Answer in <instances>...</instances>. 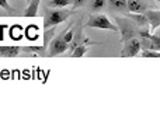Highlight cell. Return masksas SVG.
Listing matches in <instances>:
<instances>
[{
  "label": "cell",
  "mask_w": 160,
  "mask_h": 140,
  "mask_svg": "<svg viewBox=\"0 0 160 140\" xmlns=\"http://www.w3.org/2000/svg\"><path fill=\"white\" fill-rule=\"evenodd\" d=\"M21 52L24 56H47V46H22Z\"/></svg>",
  "instance_id": "8992f818"
},
{
  "label": "cell",
  "mask_w": 160,
  "mask_h": 140,
  "mask_svg": "<svg viewBox=\"0 0 160 140\" xmlns=\"http://www.w3.org/2000/svg\"><path fill=\"white\" fill-rule=\"evenodd\" d=\"M86 27L100 28V30H108V31L118 32V27H117L114 22H111L110 18H108L107 16H104V14H93V16L87 20Z\"/></svg>",
  "instance_id": "3957f363"
},
{
  "label": "cell",
  "mask_w": 160,
  "mask_h": 140,
  "mask_svg": "<svg viewBox=\"0 0 160 140\" xmlns=\"http://www.w3.org/2000/svg\"><path fill=\"white\" fill-rule=\"evenodd\" d=\"M87 49H88V48L84 44L76 45V46L72 49V56H73V58H80V56H83L86 52H87Z\"/></svg>",
  "instance_id": "4fadbf2b"
},
{
  "label": "cell",
  "mask_w": 160,
  "mask_h": 140,
  "mask_svg": "<svg viewBox=\"0 0 160 140\" xmlns=\"http://www.w3.org/2000/svg\"><path fill=\"white\" fill-rule=\"evenodd\" d=\"M0 7H2V8H6L7 11H14V8L11 7L10 4H8L7 0H0Z\"/></svg>",
  "instance_id": "ffe728a7"
},
{
  "label": "cell",
  "mask_w": 160,
  "mask_h": 140,
  "mask_svg": "<svg viewBox=\"0 0 160 140\" xmlns=\"http://www.w3.org/2000/svg\"><path fill=\"white\" fill-rule=\"evenodd\" d=\"M124 48L121 51V56L122 58H133V56H138L141 52V39L138 36L135 38L128 39L127 42H124Z\"/></svg>",
  "instance_id": "277c9868"
},
{
  "label": "cell",
  "mask_w": 160,
  "mask_h": 140,
  "mask_svg": "<svg viewBox=\"0 0 160 140\" xmlns=\"http://www.w3.org/2000/svg\"><path fill=\"white\" fill-rule=\"evenodd\" d=\"M159 2H160V0H159Z\"/></svg>",
  "instance_id": "7402d4cb"
},
{
  "label": "cell",
  "mask_w": 160,
  "mask_h": 140,
  "mask_svg": "<svg viewBox=\"0 0 160 140\" xmlns=\"http://www.w3.org/2000/svg\"><path fill=\"white\" fill-rule=\"evenodd\" d=\"M107 4V0H93L90 4V10L91 11H100L105 7Z\"/></svg>",
  "instance_id": "9a60e30c"
},
{
  "label": "cell",
  "mask_w": 160,
  "mask_h": 140,
  "mask_svg": "<svg viewBox=\"0 0 160 140\" xmlns=\"http://www.w3.org/2000/svg\"><path fill=\"white\" fill-rule=\"evenodd\" d=\"M118 24V31L121 34V42H127L128 39L139 36V28L129 17H115Z\"/></svg>",
  "instance_id": "7a4b0ae2"
},
{
  "label": "cell",
  "mask_w": 160,
  "mask_h": 140,
  "mask_svg": "<svg viewBox=\"0 0 160 140\" xmlns=\"http://www.w3.org/2000/svg\"><path fill=\"white\" fill-rule=\"evenodd\" d=\"M141 53L142 58H160V52L159 51H148V49H142Z\"/></svg>",
  "instance_id": "e0dca14e"
},
{
  "label": "cell",
  "mask_w": 160,
  "mask_h": 140,
  "mask_svg": "<svg viewBox=\"0 0 160 140\" xmlns=\"http://www.w3.org/2000/svg\"><path fill=\"white\" fill-rule=\"evenodd\" d=\"M39 3H41V0H30L28 2V7L24 10V17H35Z\"/></svg>",
  "instance_id": "8fae6325"
},
{
  "label": "cell",
  "mask_w": 160,
  "mask_h": 140,
  "mask_svg": "<svg viewBox=\"0 0 160 140\" xmlns=\"http://www.w3.org/2000/svg\"><path fill=\"white\" fill-rule=\"evenodd\" d=\"M73 0H51L49 2V7H53V8H63L66 6L72 4Z\"/></svg>",
  "instance_id": "5bb4252c"
},
{
  "label": "cell",
  "mask_w": 160,
  "mask_h": 140,
  "mask_svg": "<svg viewBox=\"0 0 160 140\" xmlns=\"http://www.w3.org/2000/svg\"><path fill=\"white\" fill-rule=\"evenodd\" d=\"M27 2H30V0H27Z\"/></svg>",
  "instance_id": "44dd1931"
},
{
  "label": "cell",
  "mask_w": 160,
  "mask_h": 140,
  "mask_svg": "<svg viewBox=\"0 0 160 140\" xmlns=\"http://www.w3.org/2000/svg\"><path fill=\"white\" fill-rule=\"evenodd\" d=\"M69 48V44L63 39V36L59 35L51 42V46L47 51V56H56L61 55V53L66 52V49Z\"/></svg>",
  "instance_id": "5b68a950"
},
{
  "label": "cell",
  "mask_w": 160,
  "mask_h": 140,
  "mask_svg": "<svg viewBox=\"0 0 160 140\" xmlns=\"http://www.w3.org/2000/svg\"><path fill=\"white\" fill-rule=\"evenodd\" d=\"M143 13H145V16L148 17V20H149L150 30L155 31L156 28H159V27H160V10H158V11L145 10Z\"/></svg>",
  "instance_id": "52a82bcc"
},
{
  "label": "cell",
  "mask_w": 160,
  "mask_h": 140,
  "mask_svg": "<svg viewBox=\"0 0 160 140\" xmlns=\"http://www.w3.org/2000/svg\"><path fill=\"white\" fill-rule=\"evenodd\" d=\"M62 36H63V39L68 42V44L70 45V42H72V39H73V36H75V31L73 30H70V28H68L66 31H65L63 34H62Z\"/></svg>",
  "instance_id": "ac0fdd59"
},
{
  "label": "cell",
  "mask_w": 160,
  "mask_h": 140,
  "mask_svg": "<svg viewBox=\"0 0 160 140\" xmlns=\"http://www.w3.org/2000/svg\"><path fill=\"white\" fill-rule=\"evenodd\" d=\"M128 10L132 13H143L145 10H148L146 4L142 0H127Z\"/></svg>",
  "instance_id": "9c48e42d"
},
{
  "label": "cell",
  "mask_w": 160,
  "mask_h": 140,
  "mask_svg": "<svg viewBox=\"0 0 160 140\" xmlns=\"http://www.w3.org/2000/svg\"><path fill=\"white\" fill-rule=\"evenodd\" d=\"M108 6H110L111 10H118V11H124L128 10V6H127V0H107Z\"/></svg>",
  "instance_id": "7c38bea8"
},
{
  "label": "cell",
  "mask_w": 160,
  "mask_h": 140,
  "mask_svg": "<svg viewBox=\"0 0 160 140\" xmlns=\"http://www.w3.org/2000/svg\"><path fill=\"white\" fill-rule=\"evenodd\" d=\"M75 13L73 8L66 10V8H55V10H47L44 17V27L45 30L51 27H56L61 22H65L72 14Z\"/></svg>",
  "instance_id": "6da1fadb"
},
{
  "label": "cell",
  "mask_w": 160,
  "mask_h": 140,
  "mask_svg": "<svg viewBox=\"0 0 160 140\" xmlns=\"http://www.w3.org/2000/svg\"><path fill=\"white\" fill-rule=\"evenodd\" d=\"M128 17H129L139 28H146L148 25H149V20L145 16V13H133V14H129Z\"/></svg>",
  "instance_id": "30bf717a"
},
{
  "label": "cell",
  "mask_w": 160,
  "mask_h": 140,
  "mask_svg": "<svg viewBox=\"0 0 160 140\" xmlns=\"http://www.w3.org/2000/svg\"><path fill=\"white\" fill-rule=\"evenodd\" d=\"M86 3H87V0H73V3H72V4H73V7H72V8L76 11V8L83 7V6H84Z\"/></svg>",
  "instance_id": "d6986e66"
},
{
  "label": "cell",
  "mask_w": 160,
  "mask_h": 140,
  "mask_svg": "<svg viewBox=\"0 0 160 140\" xmlns=\"http://www.w3.org/2000/svg\"><path fill=\"white\" fill-rule=\"evenodd\" d=\"M53 34H55V27H51V30H49V28H47V30H45V34H44V45L47 48H48V44H49V39H52Z\"/></svg>",
  "instance_id": "2e32d148"
},
{
  "label": "cell",
  "mask_w": 160,
  "mask_h": 140,
  "mask_svg": "<svg viewBox=\"0 0 160 140\" xmlns=\"http://www.w3.org/2000/svg\"><path fill=\"white\" fill-rule=\"evenodd\" d=\"M21 53L20 46H0V58H16Z\"/></svg>",
  "instance_id": "ba28073f"
}]
</instances>
